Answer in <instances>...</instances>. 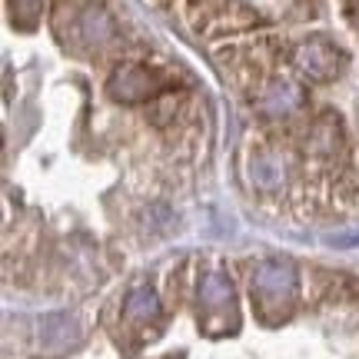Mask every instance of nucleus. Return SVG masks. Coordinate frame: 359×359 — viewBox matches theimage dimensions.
I'll use <instances>...</instances> for the list:
<instances>
[{
    "label": "nucleus",
    "mask_w": 359,
    "mask_h": 359,
    "mask_svg": "<svg viewBox=\"0 0 359 359\" xmlns=\"http://www.w3.org/2000/svg\"><path fill=\"white\" fill-rule=\"evenodd\" d=\"M250 299L257 309V320L263 326H280L293 316L299 299V276L290 259L269 257L259 259L250 276Z\"/></svg>",
    "instance_id": "obj_1"
},
{
    "label": "nucleus",
    "mask_w": 359,
    "mask_h": 359,
    "mask_svg": "<svg viewBox=\"0 0 359 359\" xmlns=\"http://www.w3.org/2000/svg\"><path fill=\"white\" fill-rule=\"evenodd\" d=\"M286 60L299 74V80H306V83H333L346 70V53H343V47H336L330 37L296 40Z\"/></svg>",
    "instance_id": "obj_2"
},
{
    "label": "nucleus",
    "mask_w": 359,
    "mask_h": 359,
    "mask_svg": "<svg viewBox=\"0 0 359 359\" xmlns=\"http://www.w3.org/2000/svg\"><path fill=\"white\" fill-rule=\"evenodd\" d=\"M250 103L259 120H266V123H293L306 110V90L299 80L273 74L250 93Z\"/></svg>",
    "instance_id": "obj_3"
},
{
    "label": "nucleus",
    "mask_w": 359,
    "mask_h": 359,
    "mask_svg": "<svg viewBox=\"0 0 359 359\" xmlns=\"http://www.w3.org/2000/svg\"><path fill=\"white\" fill-rule=\"evenodd\" d=\"M163 90H170L167 74H160L156 67L137 64V60H123L110 70L107 77V93L114 103L123 107H137V103H150L156 100Z\"/></svg>",
    "instance_id": "obj_4"
},
{
    "label": "nucleus",
    "mask_w": 359,
    "mask_h": 359,
    "mask_svg": "<svg viewBox=\"0 0 359 359\" xmlns=\"http://www.w3.org/2000/svg\"><path fill=\"white\" fill-rule=\"evenodd\" d=\"M299 150L316 163H336V156L346 150L343 116L333 110H320L316 116H309L303 123V133H299Z\"/></svg>",
    "instance_id": "obj_5"
},
{
    "label": "nucleus",
    "mask_w": 359,
    "mask_h": 359,
    "mask_svg": "<svg viewBox=\"0 0 359 359\" xmlns=\"http://www.w3.org/2000/svg\"><path fill=\"white\" fill-rule=\"evenodd\" d=\"M290 177V156L280 143H259L250 156V183L259 193H280Z\"/></svg>",
    "instance_id": "obj_6"
},
{
    "label": "nucleus",
    "mask_w": 359,
    "mask_h": 359,
    "mask_svg": "<svg viewBox=\"0 0 359 359\" xmlns=\"http://www.w3.org/2000/svg\"><path fill=\"white\" fill-rule=\"evenodd\" d=\"M196 296H200L203 326L217 336V316L226 320V316L233 313V306H236V293H233L230 276H226V273H219V269L203 273V276H200V290H196Z\"/></svg>",
    "instance_id": "obj_7"
},
{
    "label": "nucleus",
    "mask_w": 359,
    "mask_h": 359,
    "mask_svg": "<svg viewBox=\"0 0 359 359\" xmlns=\"http://www.w3.org/2000/svg\"><path fill=\"white\" fill-rule=\"evenodd\" d=\"M74 30H77V37L83 40L87 47H93V50H103V47H110L116 40V20L100 4L83 7V11L77 13V20H74Z\"/></svg>",
    "instance_id": "obj_8"
},
{
    "label": "nucleus",
    "mask_w": 359,
    "mask_h": 359,
    "mask_svg": "<svg viewBox=\"0 0 359 359\" xmlns=\"http://www.w3.org/2000/svg\"><path fill=\"white\" fill-rule=\"evenodd\" d=\"M80 343L77 323L70 316H47L43 320V333H40V349L47 356H64Z\"/></svg>",
    "instance_id": "obj_9"
},
{
    "label": "nucleus",
    "mask_w": 359,
    "mask_h": 359,
    "mask_svg": "<svg viewBox=\"0 0 359 359\" xmlns=\"http://www.w3.org/2000/svg\"><path fill=\"white\" fill-rule=\"evenodd\" d=\"M257 24H259V13L246 0H226L217 11L210 30H217V34H243V30H253Z\"/></svg>",
    "instance_id": "obj_10"
},
{
    "label": "nucleus",
    "mask_w": 359,
    "mask_h": 359,
    "mask_svg": "<svg viewBox=\"0 0 359 359\" xmlns=\"http://www.w3.org/2000/svg\"><path fill=\"white\" fill-rule=\"evenodd\" d=\"M123 316L130 323H154L160 316V299L150 286H137V290H130L127 303H123Z\"/></svg>",
    "instance_id": "obj_11"
},
{
    "label": "nucleus",
    "mask_w": 359,
    "mask_h": 359,
    "mask_svg": "<svg viewBox=\"0 0 359 359\" xmlns=\"http://www.w3.org/2000/svg\"><path fill=\"white\" fill-rule=\"evenodd\" d=\"M7 7H11L13 27L34 30L37 20H40V13H43V0H7Z\"/></svg>",
    "instance_id": "obj_12"
},
{
    "label": "nucleus",
    "mask_w": 359,
    "mask_h": 359,
    "mask_svg": "<svg viewBox=\"0 0 359 359\" xmlns=\"http://www.w3.org/2000/svg\"><path fill=\"white\" fill-rule=\"evenodd\" d=\"M177 114H180V93H173V90H163L156 100H150V120H154L156 127L173 123Z\"/></svg>",
    "instance_id": "obj_13"
},
{
    "label": "nucleus",
    "mask_w": 359,
    "mask_h": 359,
    "mask_svg": "<svg viewBox=\"0 0 359 359\" xmlns=\"http://www.w3.org/2000/svg\"><path fill=\"white\" fill-rule=\"evenodd\" d=\"M346 17H349V24L359 30V0H346Z\"/></svg>",
    "instance_id": "obj_14"
}]
</instances>
